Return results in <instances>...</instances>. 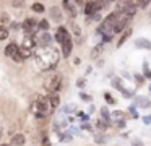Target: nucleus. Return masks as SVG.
<instances>
[{
	"label": "nucleus",
	"instance_id": "1",
	"mask_svg": "<svg viewBox=\"0 0 151 146\" xmlns=\"http://www.w3.org/2000/svg\"><path fill=\"white\" fill-rule=\"evenodd\" d=\"M34 58L41 70H54L59 63V52L50 45H44L34 52Z\"/></svg>",
	"mask_w": 151,
	"mask_h": 146
},
{
	"label": "nucleus",
	"instance_id": "2",
	"mask_svg": "<svg viewBox=\"0 0 151 146\" xmlns=\"http://www.w3.org/2000/svg\"><path fill=\"white\" fill-rule=\"evenodd\" d=\"M119 16H120V15H119V12L111 13V15L102 21L101 28H99V32H102V34H112V28H114V24H115V21H117Z\"/></svg>",
	"mask_w": 151,
	"mask_h": 146
},
{
	"label": "nucleus",
	"instance_id": "3",
	"mask_svg": "<svg viewBox=\"0 0 151 146\" xmlns=\"http://www.w3.org/2000/svg\"><path fill=\"white\" fill-rule=\"evenodd\" d=\"M60 84H62V76H50L44 81V89L49 91V94H54L60 89Z\"/></svg>",
	"mask_w": 151,
	"mask_h": 146
},
{
	"label": "nucleus",
	"instance_id": "4",
	"mask_svg": "<svg viewBox=\"0 0 151 146\" xmlns=\"http://www.w3.org/2000/svg\"><path fill=\"white\" fill-rule=\"evenodd\" d=\"M29 109H31V114H34L37 119H42V117L47 115L46 107H44V104H42V101H41V97H37L34 102H31V107H29Z\"/></svg>",
	"mask_w": 151,
	"mask_h": 146
},
{
	"label": "nucleus",
	"instance_id": "5",
	"mask_svg": "<svg viewBox=\"0 0 151 146\" xmlns=\"http://www.w3.org/2000/svg\"><path fill=\"white\" fill-rule=\"evenodd\" d=\"M5 55H7V57H10V58H13L15 62L23 60V58L20 57V47H18L15 42H10V44L5 47Z\"/></svg>",
	"mask_w": 151,
	"mask_h": 146
},
{
	"label": "nucleus",
	"instance_id": "6",
	"mask_svg": "<svg viewBox=\"0 0 151 146\" xmlns=\"http://www.w3.org/2000/svg\"><path fill=\"white\" fill-rule=\"evenodd\" d=\"M127 24H128V18L127 16H119L117 18V21H115V24H114V28H112V32H122L125 28H127Z\"/></svg>",
	"mask_w": 151,
	"mask_h": 146
},
{
	"label": "nucleus",
	"instance_id": "7",
	"mask_svg": "<svg viewBox=\"0 0 151 146\" xmlns=\"http://www.w3.org/2000/svg\"><path fill=\"white\" fill-rule=\"evenodd\" d=\"M36 24H37V23H36V19L28 18V19H24V21H23V24H21V26H23V29L28 32V34H33V32H34V29L37 28Z\"/></svg>",
	"mask_w": 151,
	"mask_h": 146
},
{
	"label": "nucleus",
	"instance_id": "8",
	"mask_svg": "<svg viewBox=\"0 0 151 146\" xmlns=\"http://www.w3.org/2000/svg\"><path fill=\"white\" fill-rule=\"evenodd\" d=\"M62 55L63 57H70V52H72V47H73V44H72V37H67L65 41L62 42Z\"/></svg>",
	"mask_w": 151,
	"mask_h": 146
},
{
	"label": "nucleus",
	"instance_id": "9",
	"mask_svg": "<svg viewBox=\"0 0 151 146\" xmlns=\"http://www.w3.org/2000/svg\"><path fill=\"white\" fill-rule=\"evenodd\" d=\"M67 37H70V34H68V31H67L63 26H60L59 29H57V32H55V39H57V42L59 44H62L63 41H65Z\"/></svg>",
	"mask_w": 151,
	"mask_h": 146
},
{
	"label": "nucleus",
	"instance_id": "10",
	"mask_svg": "<svg viewBox=\"0 0 151 146\" xmlns=\"http://www.w3.org/2000/svg\"><path fill=\"white\" fill-rule=\"evenodd\" d=\"M122 13H124V16H127V18H132V16H133L135 13H137V6L125 3L124 8H122Z\"/></svg>",
	"mask_w": 151,
	"mask_h": 146
},
{
	"label": "nucleus",
	"instance_id": "11",
	"mask_svg": "<svg viewBox=\"0 0 151 146\" xmlns=\"http://www.w3.org/2000/svg\"><path fill=\"white\" fill-rule=\"evenodd\" d=\"M135 45H137V47H141V49H146V50H151V41L150 39L140 37V39L135 41Z\"/></svg>",
	"mask_w": 151,
	"mask_h": 146
},
{
	"label": "nucleus",
	"instance_id": "12",
	"mask_svg": "<svg viewBox=\"0 0 151 146\" xmlns=\"http://www.w3.org/2000/svg\"><path fill=\"white\" fill-rule=\"evenodd\" d=\"M50 41H52V37H50L49 34H47V32H42V34L39 36V37H37V44L41 45V47H44V45H49L50 44Z\"/></svg>",
	"mask_w": 151,
	"mask_h": 146
},
{
	"label": "nucleus",
	"instance_id": "13",
	"mask_svg": "<svg viewBox=\"0 0 151 146\" xmlns=\"http://www.w3.org/2000/svg\"><path fill=\"white\" fill-rule=\"evenodd\" d=\"M23 145H24V135L23 133H18V135H15L13 138H12L10 146H23Z\"/></svg>",
	"mask_w": 151,
	"mask_h": 146
},
{
	"label": "nucleus",
	"instance_id": "14",
	"mask_svg": "<svg viewBox=\"0 0 151 146\" xmlns=\"http://www.w3.org/2000/svg\"><path fill=\"white\" fill-rule=\"evenodd\" d=\"M34 45H36V39H33V37H24L21 47H23V49H28V50H33Z\"/></svg>",
	"mask_w": 151,
	"mask_h": 146
},
{
	"label": "nucleus",
	"instance_id": "15",
	"mask_svg": "<svg viewBox=\"0 0 151 146\" xmlns=\"http://www.w3.org/2000/svg\"><path fill=\"white\" fill-rule=\"evenodd\" d=\"M135 106H138V107H150L151 106V99H148V97H137L135 99Z\"/></svg>",
	"mask_w": 151,
	"mask_h": 146
},
{
	"label": "nucleus",
	"instance_id": "16",
	"mask_svg": "<svg viewBox=\"0 0 151 146\" xmlns=\"http://www.w3.org/2000/svg\"><path fill=\"white\" fill-rule=\"evenodd\" d=\"M130 34H132V29H130V28H128V29H124V34H122V37L119 39V42H117V47H122V45L125 44V41L130 37Z\"/></svg>",
	"mask_w": 151,
	"mask_h": 146
},
{
	"label": "nucleus",
	"instance_id": "17",
	"mask_svg": "<svg viewBox=\"0 0 151 146\" xmlns=\"http://www.w3.org/2000/svg\"><path fill=\"white\" fill-rule=\"evenodd\" d=\"M50 18L55 19V21H62V13H60V10L55 8V6H52V8H50Z\"/></svg>",
	"mask_w": 151,
	"mask_h": 146
},
{
	"label": "nucleus",
	"instance_id": "18",
	"mask_svg": "<svg viewBox=\"0 0 151 146\" xmlns=\"http://www.w3.org/2000/svg\"><path fill=\"white\" fill-rule=\"evenodd\" d=\"M7 37H8V29L0 24V41H5Z\"/></svg>",
	"mask_w": 151,
	"mask_h": 146
},
{
	"label": "nucleus",
	"instance_id": "19",
	"mask_svg": "<svg viewBox=\"0 0 151 146\" xmlns=\"http://www.w3.org/2000/svg\"><path fill=\"white\" fill-rule=\"evenodd\" d=\"M31 52H33V50H28V49L20 47V57L21 58H28V57H31Z\"/></svg>",
	"mask_w": 151,
	"mask_h": 146
},
{
	"label": "nucleus",
	"instance_id": "20",
	"mask_svg": "<svg viewBox=\"0 0 151 146\" xmlns=\"http://www.w3.org/2000/svg\"><path fill=\"white\" fill-rule=\"evenodd\" d=\"M37 28L39 29H42V31H47V29H49V21H47V19H41L39 23H37Z\"/></svg>",
	"mask_w": 151,
	"mask_h": 146
},
{
	"label": "nucleus",
	"instance_id": "21",
	"mask_svg": "<svg viewBox=\"0 0 151 146\" xmlns=\"http://www.w3.org/2000/svg\"><path fill=\"white\" fill-rule=\"evenodd\" d=\"M101 50H102V45H96V47L93 49V54H91V57H93V58H96L99 54H101Z\"/></svg>",
	"mask_w": 151,
	"mask_h": 146
},
{
	"label": "nucleus",
	"instance_id": "22",
	"mask_svg": "<svg viewBox=\"0 0 151 146\" xmlns=\"http://www.w3.org/2000/svg\"><path fill=\"white\" fill-rule=\"evenodd\" d=\"M120 93H122V96H124V97H133V96H135V93H133V91H127L125 88H122V89H120Z\"/></svg>",
	"mask_w": 151,
	"mask_h": 146
},
{
	"label": "nucleus",
	"instance_id": "23",
	"mask_svg": "<svg viewBox=\"0 0 151 146\" xmlns=\"http://www.w3.org/2000/svg\"><path fill=\"white\" fill-rule=\"evenodd\" d=\"M33 10L37 13H44V5H41V3H33Z\"/></svg>",
	"mask_w": 151,
	"mask_h": 146
},
{
	"label": "nucleus",
	"instance_id": "24",
	"mask_svg": "<svg viewBox=\"0 0 151 146\" xmlns=\"http://www.w3.org/2000/svg\"><path fill=\"white\" fill-rule=\"evenodd\" d=\"M112 117H115V119H125V117H127V114L122 112V110H115V112L112 114Z\"/></svg>",
	"mask_w": 151,
	"mask_h": 146
},
{
	"label": "nucleus",
	"instance_id": "25",
	"mask_svg": "<svg viewBox=\"0 0 151 146\" xmlns=\"http://www.w3.org/2000/svg\"><path fill=\"white\" fill-rule=\"evenodd\" d=\"M112 86H115L119 91H120L122 88H124V86H122V83H120V78H114V80H112Z\"/></svg>",
	"mask_w": 151,
	"mask_h": 146
},
{
	"label": "nucleus",
	"instance_id": "26",
	"mask_svg": "<svg viewBox=\"0 0 151 146\" xmlns=\"http://www.w3.org/2000/svg\"><path fill=\"white\" fill-rule=\"evenodd\" d=\"M101 114H102V119H104V120H109V119H111V114H109L107 107H102V109H101Z\"/></svg>",
	"mask_w": 151,
	"mask_h": 146
},
{
	"label": "nucleus",
	"instance_id": "27",
	"mask_svg": "<svg viewBox=\"0 0 151 146\" xmlns=\"http://www.w3.org/2000/svg\"><path fill=\"white\" fill-rule=\"evenodd\" d=\"M135 80H137L138 84H143V83H145V76H143V75H140V73L135 75Z\"/></svg>",
	"mask_w": 151,
	"mask_h": 146
},
{
	"label": "nucleus",
	"instance_id": "28",
	"mask_svg": "<svg viewBox=\"0 0 151 146\" xmlns=\"http://www.w3.org/2000/svg\"><path fill=\"white\" fill-rule=\"evenodd\" d=\"M72 29H73V32H75V34L78 36V37L81 36V29H80V26H78V24H72Z\"/></svg>",
	"mask_w": 151,
	"mask_h": 146
},
{
	"label": "nucleus",
	"instance_id": "29",
	"mask_svg": "<svg viewBox=\"0 0 151 146\" xmlns=\"http://www.w3.org/2000/svg\"><path fill=\"white\" fill-rule=\"evenodd\" d=\"M151 0H138V6H141V8H146L148 5H150Z\"/></svg>",
	"mask_w": 151,
	"mask_h": 146
},
{
	"label": "nucleus",
	"instance_id": "30",
	"mask_svg": "<svg viewBox=\"0 0 151 146\" xmlns=\"http://www.w3.org/2000/svg\"><path fill=\"white\" fill-rule=\"evenodd\" d=\"M143 70H145V75H143V76L151 78V71H150V68H148V63H143Z\"/></svg>",
	"mask_w": 151,
	"mask_h": 146
},
{
	"label": "nucleus",
	"instance_id": "31",
	"mask_svg": "<svg viewBox=\"0 0 151 146\" xmlns=\"http://www.w3.org/2000/svg\"><path fill=\"white\" fill-rule=\"evenodd\" d=\"M104 99L107 101L109 104H115V99H114V97H112V96H111V94H109V93H106V94H104Z\"/></svg>",
	"mask_w": 151,
	"mask_h": 146
},
{
	"label": "nucleus",
	"instance_id": "32",
	"mask_svg": "<svg viewBox=\"0 0 151 146\" xmlns=\"http://www.w3.org/2000/svg\"><path fill=\"white\" fill-rule=\"evenodd\" d=\"M132 146H145V145L140 141V140H133V141H132Z\"/></svg>",
	"mask_w": 151,
	"mask_h": 146
},
{
	"label": "nucleus",
	"instance_id": "33",
	"mask_svg": "<svg viewBox=\"0 0 151 146\" xmlns=\"http://www.w3.org/2000/svg\"><path fill=\"white\" fill-rule=\"evenodd\" d=\"M143 122L146 123V125H150V123H151V115H145L143 117Z\"/></svg>",
	"mask_w": 151,
	"mask_h": 146
},
{
	"label": "nucleus",
	"instance_id": "34",
	"mask_svg": "<svg viewBox=\"0 0 151 146\" xmlns=\"http://www.w3.org/2000/svg\"><path fill=\"white\" fill-rule=\"evenodd\" d=\"M98 127H99L101 130H106V127H107V125H106V122H102V120H99V122H98Z\"/></svg>",
	"mask_w": 151,
	"mask_h": 146
},
{
	"label": "nucleus",
	"instance_id": "35",
	"mask_svg": "<svg viewBox=\"0 0 151 146\" xmlns=\"http://www.w3.org/2000/svg\"><path fill=\"white\" fill-rule=\"evenodd\" d=\"M70 6H72V3H70V0H63V8L68 10Z\"/></svg>",
	"mask_w": 151,
	"mask_h": 146
},
{
	"label": "nucleus",
	"instance_id": "36",
	"mask_svg": "<svg viewBox=\"0 0 151 146\" xmlns=\"http://www.w3.org/2000/svg\"><path fill=\"white\" fill-rule=\"evenodd\" d=\"M130 112H132V115H133V119H138V114H137V110H135V107H130Z\"/></svg>",
	"mask_w": 151,
	"mask_h": 146
},
{
	"label": "nucleus",
	"instance_id": "37",
	"mask_svg": "<svg viewBox=\"0 0 151 146\" xmlns=\"http://www.w3.org/2000/svg\"><path fill=\"white\" fill-rule=\"evenodd\" d=\"M0 21H5V23H7V21H10V18H8L7 15H0Z\"/></svg>",
	"mask_w": 151,
	"mask_h": 146
},
{
	"label": "nucleus",
	"instance_id": "38",
	"mask_svg": "<svg viewBox=\"0 0 151 146\" xmlns=\"http://www.w3.org/2000/svg\"><path fill=\"white\" fill-rule=\"evenodd\" d=\"M42 145H44V146H50V143H49V138H47V136H46V138H42Z\"/></svg>",
	"mask_w": 151,
	"mask_h": 146
},
{
	"label": "nucleus",
	"instance_id": "39",
	"mask_svg": "<svg viewBox=\"0 0 151 146\" xmlns=\"http://www.w3.org/2000/svg\"><path fill=\"white\" fill-rule=\"evenodd\" d=\"M80 96H81V97H83V99H85V101H91V97H89V96H86V94H83V93L80 94Z\"/></svg>",
	"mask_w": 151,
	"mask_h": 146
},
{
	"label": "nucleus",
	"instance_id": "40",
	"mask_svg": "<svg viewBox=\"0 0 151 146\" xmlns=\"http://www.w3.org/2000/svg\"><path fill=\"white\" fill-rule=\"evenodd\" d=\"M76 84H78V86H85V80H78V83H76Z\"/></svg>",
	"mask_w": 151,
	"mask_h": 146
},
{
	"label": "nucleus",
	"instance_id": "41",
	"mask_svg": "<svg viewBox=\"0 0 151 146\" xmlns=\"http://www.w3.org/2000/svg\"><path fill=\"white\" fill-rule=\"evenodd\" d=\"M76 3H80V5H81V3H85V0H76Z\"/></svg>",
	"mask_w": 151,
	"mask_h": 146
},
{
	"label": "nucleus",
	"instance_id": "42",
	"mask_svg": "<svg viewBox=\"0 0 151 146\" xmlns=\"http://www.w3.org/2000/svg\"><path fill=\"white\" fill-rule=\"evenodd\" d=\"M2 146H10V145H2Z\"/></svg>",
	"mask_w": 151,
	"mask_h": 146
},
{
	"label": "nucleus",
	"instance_id": "43",
	"mask_svg": "<svg viewBox=\"0 0 151 146\" xmlns=\"http://www.w3.org/2000/svg\"><path fill=\"white\" fill-rule=\"evenodd\" d=\"M0 136H2V130H0Z\"/></svg>",
	"mask_w": 151,
	"mask_h": 146
},
{
	"label": "nucleus",
	"instance_id": "44",
	"mask_svg": "<svg viewBox=\"0 0 151 146\" xmlns=\"http://www.w3.org/2000/svg\"><path fill=\"white\" fill-rule=\"evenodd\" d=\"M150 91H151V84H150Z\"/></svg>",
	"mask_w": 151,
	"mask_h": 146
}]
</instances>
